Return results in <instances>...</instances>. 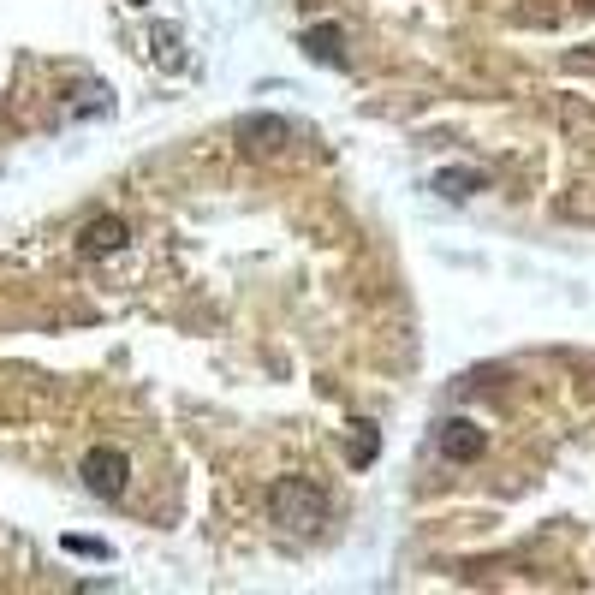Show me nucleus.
Masks as SVG:
<instances>
[{
  "mask_svg": "<svg viewBox=\"0 0 595 595\" xmlns=\"http://www.w3.org/2000/svg\"><path fill=\"white\" fill-rule=\"evenodd\" d=\"M304 48H310L316 60H334V66L346 60V36H340V30H328V24H316V30H304Z\"/></svg>",
  "mask_w": 595,
  "mask_h": 595,
  "instance_id": "obj_6",
  "label": "nucleus"
},
{
  "mask_svg": "<svg viewBox=\"0 0 595 595\" xmlns=\"http://www.w3.org/2000/svg\"><path fill=\"white\" fill-rule=\"evenodd\" d=\"M155 60H161V66H185V54H179V36H173V30H155Z\"/></svg>",
  "mask_w": 595,
  "mask_h": 595,
  "instance_id": "obj_8",
  "label": "nucleus"
},
{
  "mask_svg": "<svg viewBox=\"0 0 595 595\" xmlns=\"http://www.w3.org/2000/svg\"><path fill=\"white\" fill-rule=\"evenodd\" d=\"M78 471H84V488H90V494L119 500V494H125V476H131V459H125V453H114V447H96Z\"/></svg>",
  "mask_w": 595,
  "mask_h": 595,
  "instance_id": "obj_2",
  "label": "nucleus"
},
{
  "mask_svg": "<svg viewBox=\"0 0 595 595\" xmlns=\"http://www.w3.org/2000/svg\"><path fill=\"white\" fill-rule=\"evenodd\" d=\"M435 447H441L447 459H476V453H482V429H476L471 417H447L441 435H435Z\"/></svg>",
  "mask_w": 595,
  "mask_h": 595,
  "instance_id": "obj_4",
  "label": "nucleus"
},
{
  "mask_svg": "<svg viewBox=\"0 0 595 595\" xmlns=\"http://www.w3.org/2000/svg\"><path fill=\"white\" fill-rule=\"evenodd\" d=\"M268 518L292 536H316L328 524V488L322 482H304V476H286L268 488Z\"/></svg>",
  "mask_w": 595,
  "mask_h": 595,
  "instance_id": "obj_1",
  "label": "nucleus"
},
{
  "mask_svg": "<svg viewBox=\"0 0 595 595\" xmlns=\"http://www.w3.org/2000/svg\"><path fill=\"white\" fill-rule=\"evenodd\" d=\"M238 143H244L250 155H274V149L292 143V125L280 114H244L238 119Z\"/></svg>",
  "mask_w": 595,
  "mask_h": 595,
  "instance_id": "obj_3",
  "label": "nucleus"
},
{
  "mask_svg": "<svg viewBox=\"0 0 595 595\" xmlns=\"http://www.w3.org/2000/svg\"><path fill=\"white\" fill-rule=\"evenodd\" d=\"M84 256H114L119 244H125V221H114V215H102V221H90L84 227Z\"/></svg>",
  "mask_w": 595,
  "mask_h": 595,
  "instance_id": "obj_5",
  "label": "nucleus"
},
{
  "mask_svg": "<svg viewBox=\"0 0 595 595\" xmlns=\"http://www.w3.org/2000/svg\"><path fill=\"white\" fill-rule=\"evenodd\" d=\"M125 6H155V0H125Z\"/></svg>",
  "mask_w": 595,
  "mask_h": 595,
  "instance_id": "obj_10",
  "label": "nucleus"
},
{
  "mask_svg": "<svg viewBox=\"0 0 595 595\" xmlns=\"http://www.w3.org/2000/svg\"><path fill=\"white\" fill-rule=\"evenodd\" d=\"M66 548H72V554H96V560L108 554V548H102V542H90V536H66Z\"/></svg>",
  "mask_w": 595,
  "mask_h": 595,
  "instance_id": "obj_9",
  "label": "nucleus"
},
{
  "mask_svg": "<svg viewBox=\"0 0 595 595\" xmlns=\"http://www.w3.org/2000/svg\"><path fill=\"white\" fill-rule=\"evenodd\" d=\"M435 185H441L447 197H471V191H482L488 179H482L476 167H447V173H435Z\"/></svg>",
  "mask_w": 595,
  "mask_h": 595,
  "instance_id": "obj_7",
  "label": "nucleus"
}]
</instances>
